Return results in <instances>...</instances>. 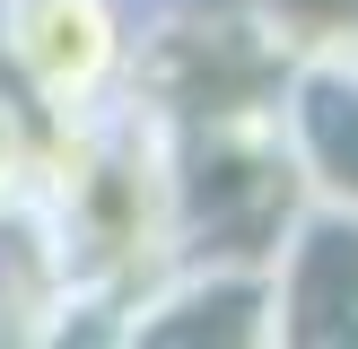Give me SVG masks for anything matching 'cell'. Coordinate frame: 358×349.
<instances>
[{
    "label": "cell",
    "instance_id": "6da1fadb",
    "mask_svg": "<svg viewBox=\"0 0 358 349\" xmlns=\"http://www.w3.org/2000/svg\"><path fill=\"white\" fill-rule=\"evenodd\" d=\"M44 314L96 306L122 323L140 288L184 253V184H175V114L122 87L79 122H44L35 192L17 209Z\"/></svg>",
    "mask_w": 358,
    "mask_h": 349
},
{
    "label": "cell",
    "instance_id": "7a4b0ae2",
    "mask_svg": "<svg viewBox=\"0 0 358 349\" xmlns=\"http://www.w3.org/2000/svg\"><path fill=\"white\" fill-rule=\"evenodd\" d=\"M0 70L35 122H79L140 79V0H0Z\"/></svg>",
    "mask_w": 358,
    "mask_h": 349
},
{
    "label": "cell",
    "instance_id": "3957f363",
    "mask_svg": "<svg viewBox=\"0 0 358 349\" xmlns=\"http://www.w3.org/2000/svg\"><path fill=\"white\" fill-rule=\"evenodd\" d=\"M271 131H280V157H289L297 192L358 218V61H297V70H280Z\"/></svg>",
    "mask_w": 358,
    "mask_h": 349
},
{
    "label": "cell",
    "instance_id": "277c9868",
    "mask_svg": "<svg viewBox=\"0 0 358 349\" xmlns=\"http://www.w3.org/2000/svg\"><path fill=\"white\" fill-rule=\"evenodd\" d=\"M280 279V341H358V218L297 201L271 244Z\"/></svg>",
    "mask_w": 358,
    "mask_h": 349
},
{
    "label": "cell",
    "instance_id": "5b68a950",
    "mask_svg": "<svg viewBox=\"0 0 358 349\" xmlns=\"http://www.w3.org/2000/svg\"><path fill=\"white\" fill-rule=\"evenodd\" d=\"M245 35L262 61H358V0H245Z\"/></svg>",
    "mask_w": 358,
    "mask_h": 349
},
{
    "label": "cell",
    "instance_id": "8992f818",
    "mask_svg": "<svg viewBox=\"0 0 358 349\" xmlns=\"http://www.w3.org/2000/svg\"><path fill=\"white\" fill-rule=\"evenodd\" d=\"M35 157H44V122H35L27 96H17V79L0 70V227L27 209V192H35Z\"/></svg>",
    "mask_w": 358,
    "mask_h": 349
},
{
    "label": "cell",
    "instance_id": "52a82bcc",
    "mask_svg": "<svg viewBox=\"0 0 358 349\" xmlns=\"http://www.w3.org/2000/svg\"><path fill=\"white\" fill-rule=\"evenodd\" d=\"M9 314H35V297H17V288H9V271H0V332H9Z\"/></svg>",
    "mask_w": 358,
    "mask_h": 349
}]
</instances>
